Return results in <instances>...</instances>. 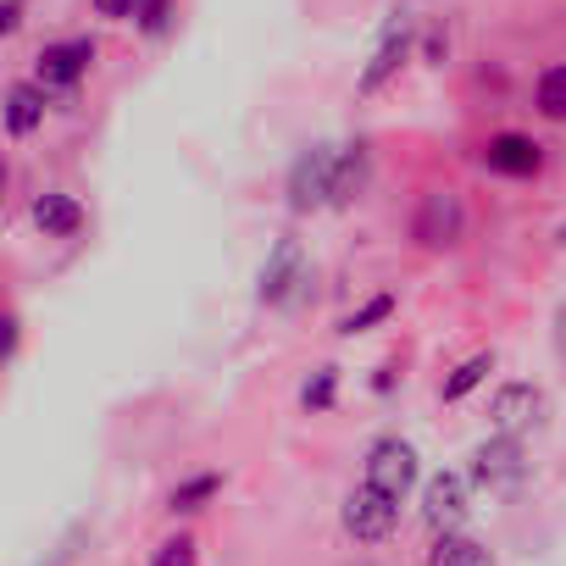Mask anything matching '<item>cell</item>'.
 <instances>
[{
  "label": "cell",
  "instance_id": "obj_1",
  "mask_svg": "<svg viewBox=\"0 0 566 566\" xmlns=\"http://www.w3.org/2000/svg\"><path fill=\"white\" fill-rule=\"evenodd\" d=\"M334 189H339V145H312V150H301L295 167H290V206H295V211L334 206Z\"/></svg>",
  "mask_w": 566,
  "mask_h": 566
},
{
  "label": "cell",
  "instance_id": "obj_2",
  "mask_svg": "<svg viewBox=\"0 0 566 566\" xmlns=\"http://www.w3.org/2000/svg\"><path fill=\"white\" fill-rule=\"evenodd\" d=\"M461 233H467L461 195L455 189H428L422 206H417V217H411V239L422 250H450V244H461Z\"/></svg>",
  "mask_w": 566,
  "mask_h": 566
},
{
  "label": "cell",
  "instance_id": "obj_3",
  "mask_svg": "<svg viewBox=\"0 0 566 566\" xmlns=\"http://www.w3.org/2000/svg\"><path fill=\"white\" fill-rule=\"evenodd\" d=\"M522 478H527V455H522V444H516L511 433H494V439H483V444L472 450V483H478V489H489V494H516Z\"/></svg>",
  "mask_w": 566,
  "mask_h": 566
},
{
  "label": "cell",
  "instance_id": "obj_4",
  "mask_svg": "<svg viewBox=\"0 0 566 566\" xmlns=\"http://www.w3.org/2000/svg\"><path fill=\"white\" fill-rule=\"evenodd\" d=\"M395 522H400V500H389L384 489L361 483V489L345 494V533H350V538H361V544H384V538L395 533Z\"/></svg>",
  "mask_w": 566,
  "mask_h": 566
},
{
  "label": "cell",
  "instance_id": "obj_5",
  "mask_svg": "<svg viewBox=\"0 0 566 566\" xmlns=\"http://www.w3.org/2000/svg\"><path fill=\"white\" fill-rule=\"evenodd\" d=\"M301 283H306V250H301V239H277L272 255L261 261V290H255V301H261V306H290Z\"/></svg>",
  "mask_w": 566,
  "mask_h": 566
},
{
  "label": "cell",
  "instance_id": "obj_6",
  "mask_svg": "<svg viewBox=\"0 0 566 566\" xmlns=\"http://www.w3.org/2000/svg\"><path fill=\"white\" fill-rule=\"evenodd\" d=\"M367 483L384 489L389 500H406L411 483H417V450L406 439H378L367 450Z\"/></svg>",
  "mask_w": 566,
  "mask_h": 566
},
{
  "label": "cell",
  "instance_id": "obj_7",
  "mask_svg": "<svg viewBox=\"0 0 566 566\" xmlns=\"http://www.w3.org/2000/svg\"><path fill=\"white\" fill-rule=\"evenodd\" d=\"M489 422H494V433L522 439L527 428L544 422V395H538L533 384H500L494 400H489Z\"/></svg>",
  "mask_w": 566,
  "mask_h": 566
},
{
  "label": "cell",
  "instance_id": "obj_8",
  "mask_svg": "<svg viewBox=\"0 0 566 566\" xmlns=\"http://www.w3.org/2000/svg\"><path fill=\"white\" fill-rule=\"evenodd\" d=\"M406 56H411V18L400 12L389 29H384V40H378V51H373V62L361 67V78H356V95H378L400 67H406Z\"/></svg>",
  "mask_w": 566,
  "mask_h": 566
},
{
  "label": "cell",
  "instance_id": "obj_9",
  "mask_svg": "<svg viewBox=\"0 0 566 566\" xmlns=\"http://www.w3.org/2000/svg\"><path fill=\"white\" fill-rule=\"evenodd\" d=\"M90 62H95V40H62V45H45L40 51V78L34 84H45V90H78V78L90 73Z\"/></svg>",
  "mask_w": 566,
  "mask_h": 566
},
{
  "label": "cell",
  "instance_id": "obj_10",
  "mask_svg": "<svg viewBox=\"0 0 566 566\" xmlns=\"http://www.w3.org/2000/svg\"><path fill=\"white\" fill-rule=\"evenodd\" d=\"M483 167L500 178H538L544 172V145L527 134H494L483 145Z\"/></svg>",
  "mask_w": 566,
  "mask_h": 566
},
{
  "label": "cell",
  "instance_id": "obj_11",
  "mask_svg": "<svg viewBox=\"0 0 566 566\" xmlns=\"http://www.w3.org/2000/svg\"><path fill=\"white\" fill-rule=\"evenodd\" d=\"M422 516H428L433 533H455L461 516H467V478L461 472H439L428 483V494H422Z\"/></svg>",
  "mask_w": 566,
  "mask_h": 566
},
{
  "label": "cell",
  "instance_id": "obj_12",
  "mask_svg": "<svg viewBox=\"0 0 566 566\" xmlns=\"http://www.w3.org/2000/svg\"><path fill=\"white\" fill-rule=\"evenodd\" d=\"M29 217H34V228H40L45 239H73V233L84 228V206H78L73 195H62V189H45V195H34Z\"/></svg>",
  "mask_w": 566,
  "mask_h": 566
},
{
  "label": "cell",
  "instance_id": "obj_13",
  "mask_svg": "<svg viewBox=\"0 0 566 566\" xmlns=\"http://www.w3.org/2000/svg\"><path fill=\"white\" fill-rule=\"evenodd\" d=\"M45 106H51V90L45 84H12L7 90V134L12 139H29L45 128Z\"/></svg>",
  "mask_w": 566,
  "mask_h": 566
},
{
  "label": "cell",
  "instance_id": "obj_14",
  "mask_svg": "<svg viewBox=\"0 0 566 566\" xmlns=\"http://www.w3.org/2000/svg\"><path fill=\"white\" fill-rule=\"evenodd\" d=\"M428 566H494V555H489L478 538L439 533V538H433V549H428Z\"/></svg>",
  "mask_w": 566,
  "mask_h": 566
},
{
  "label": "cell",
  "instance_id": "obj_15",
  "mask_svg": "<svg viewBox=\"0 0 566 566\" xmlns=\"http://www.w3.org/2000/svg\"><path fill=\"white\" fill-rule=\"evenodd\" d=\"M367 189V145H339V189L334 206H350Z\"/></svg>",
  "mask_w": 566,
  "mask_h": 566
},
{
  "label": "cell",
  "instance_id": "obj_16",
  "mask_svg": "<svg viewBox=\"0 0 566 566\" xmlns=\"http://www.w3.org/2000/svg\"><path fill=\"white\" fill-rule=\"evenodd\" d=\"M489 373H494V350H478V356H467V361H461V367L444 378V389H439V395L455 406V400H467V395H472V389H478Z\"/></svg>",
  "mask_w": 566,
  "mask_h": 566
},
{
  "label": "cell",
  "instance_id": "obj_17",
  "mask_svg": "<svg viewBox=\"0 0 566 566\" xmlns=\"http://www.w3.org/2000/svg\"><path fill=\"white\" fill-rule=\"evenodd\" d=\"M533 101H538V112H544L549 123H566V62H555V67L538 73Z\"/></svg>",
  "mask_w": 566,
  "mask_h": 566
},
{
  "label": "cell",
  "instance_id": "obj_18",
  "mask_svg": "<svg viewBox=\"0 0 566 566\" xmlns=\"http://www.w3.org/2000/svg\"><path fill=\"white\" fill-rule=\"evenodd\" d=\"M217 489H222V472H195V478H184V483L167 494V511H200Z\"/></svg>",
  "mask_w": 566,
  "mask_h": 566
},
{
  "label": "cell",
  "instance_id": "obj_19",
  "mask_svg": "<svg viewBox=\"0 0 566 566\" xmlns=\"http://www.w3.org/2000/svg\"><path fill=\"white\" fill-rule=\"evenodd\" d=\"M389 317H395V295H373L367 306H356V312L339 323V334L356 339V334H367V328H378V323H389Z\"/></svg>",
  "mask_w": 566,
  "mask_h": 566
},
{
  "label": "cell",
  "instance_id": "obj_20",
  "mask_svg": "<svg viewBox=\"0 0 566 566\" xmlns=\"http://www.w3.org/2000/svg\"><path fill=\"white\" fill-rule=\"evenodd\" d=\"M334 395H339V367H317V373L306 378V389H301V406H306V411H328Z\"/></svg>",
  "mask_w": 566,
  "mask_h": 566
},
{
  "label": "cell",
  "instance_id": "obj_21",
  "mask_svg": "<svg viewBox=\"0 0 566 566\" xmlns=\"http://www.w3.org/2000/svg\"><path fill=\"white\" fill-rule=\"evenodd\" d=\"M167 23H172V0H139V29L156 40V34H167Z\"/></svg>",
  "mask_w": 566,
  "mask_h": 566
},
{
  "label": "cell",
  "instance_id": "obj_22",
  "mask_svg": "<svg viewBox=\"0 0 566 566\" xmlns=\"http://www.w3.org/2000/svg\"><path fill=\"white\" fill-rule=\"evenodd\" d=\"M150 566H195V538H167Z\"/></svg>",
  "mask_w": 566,
  "mask_h": 566
},
{
  "label": "cell",
  "instance_id": "obj_23",
  "mask_svg": "<svg viewBox=\"0 0 566 566\" xmlns=\"http://www.w3.org/2000/svg\"><path fill=\"white\" fill-rule=\"evenodd\" d=\"M95 7V18H106V23H128V18H139V0H90Z\"/></svg>",
  "mask_w": 566,
  "mask_h": 566
},
{
  "label": "cell",
  "instance_id": "obj_24",
  "mask_svg": "<svg viewBox=\"0 0 566 566\" xmlns=\"http://www.w3.org/2000/svg\"><path fill=\"white\" fill-rule=\"evenodd\" d=\"M18 23H23V0H7L0 7V34H18Z\"/></svg>",
  "mask_w": 566,
  "mask_h": 566
},
{
  "label": "cell",
  "instance_id": "obj_25",
  "mask_svg": "<svg viewBox=\"0 0 566 566\" xmlns=\"http://www.w3.org/2000/svg\"><path fill=\"white\" fill-rule=\"evenodd\" d=\"M555 356H560V361H566V306H560V312H555Z\"/></svg>",
  "mask_w": 566,
  "mask_h": 566
},
{
  "label": "cell",
  "instance_id": "obj_26",
  "mask_svg": "<svg viewBox=\"0 0 566 566\" xmlns=\"http://www.w3.org/2000/svg\"><path fill=\"white\" fill-rule=\"evenodd\" d=\"M555 239H560V244H566V222H560V228H555Z\"/></svg>",
  "mask_w": 566,
  "mask_h": 566
},
{
  "label": "cell",
  "instance_id": "obj_27",
  "mask_svg": "<svg viewBox=\"0 0 566 566\" xmlns=\"http://www.w3.org/2000/svg\"><path fill=\"white\" fill-rule=\"evenodd\" d=\"M62 560H67V555H62ZM62 560H56V566H62Z\"/></svg>",
  "mask_w": 566,
  "mask_h": 566
}]
</instances>
